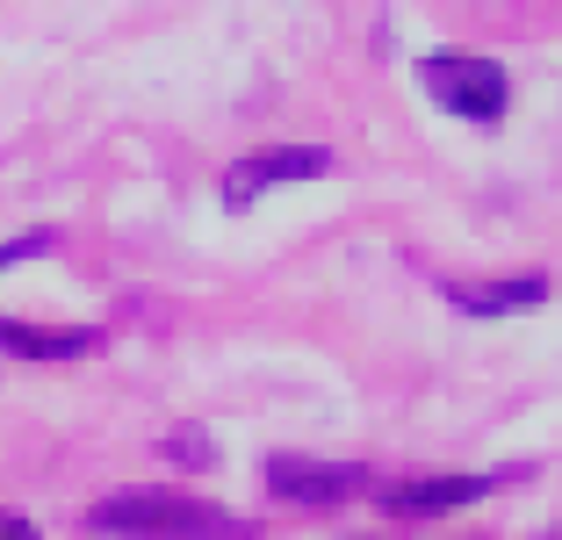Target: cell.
<instances>
[{"label":"cell","mask_w":562,"mask_h":540,"mask_svg":"<svg viewBox=\"0 0 562 540\" xmlns=\"http://www.w3.org/2000/svg\"><path fill=\"white\" fill-rule=\"evenodd\" d=\"M331 173V151L325 145H274V151H252V159L224 166V210H252L267 188H289V180H325Z\"/></svg>","instance_id":"3"},{"label":"cell","mask_w":562,"mask_h":540,"mask_svg":"<svg viewBox=\"0 0 562 540\" xmlns=\"http://www.w3.org/2000/svg\"><path fill=\"white\" fill-rule=\"evenodd\" d=\"M0 540H36V526L15 519V511H0Z\"/></svg>","instance_id":"10"},{"label":"cell","mask_w":562,"mask_h":540,"mask_svg":"<svg viewBox=\"0 0 562 540\" xmlns=\"http://www.w3.org/2000/svg\"><path fill=\"white\" fill-rule=\"evenodd\" d=\"M173 461H181V469H202V461H210L202 454V432H181V440H173Z\"/></svg>","instance_id":"9"},{"label":"cell","mask_w":562,"mask_h":540,"mask_svg":"<svg viewBox=\"0 0 562 540\" xmlns=\"http://www.w3.org/2000/svg\"><path fill=\"white\" fill-rule=\"evenodd\" d=\"M447 303L469 317H505V311H533L548 303V274H505V281H447Z\"/></svg>","instance_id":"6"},{"label":"cell","mask_w":562,"mask_h":540,"mask_svg":"<svg viewBox=\"0 0 562 540\" xmlns=\"http://www.w3.org/2000/svg\"><path fill=\"white\" fill-rule=\"evenodd\" d=\"M267 491L289 497V505H347L353 491H368V469L311 461V454H267Z\"/></svg>","instance_id":"4"},{"label":"cell","mask_w":562,"mask_h":540,"mask_svg":"<svg viewBox=\"0 0 562 540\" xmlns=\"http://www.w3.org/2000/svg\"><path fill=\"white\" fill-rule=\"evenodd\" d=\"M44 246H50L44 230H36V238H8V246H0V267H15V260H36Z\"/></svg>","instance_id":"8"},{"label":"cell","mask_w":562,"mask_h":540,"mask_svg":"<svg viewBox=\"0 0 562 540\" xmlns=\"http://www.w3.org/2000/svg\"><path fill=\"white\" fill-rule=\"evenodd\" d=\"M94 339H101L94 325L44 331V325H15V317H0V353H15V360H80V353H94Z\"/></svg>","instance_id":"7"},{"label":"cell","mask_w":562,"mask_h":540,"mask_svg":"<svg viewBox=\"0 0 562 540\" xmlns=\"http://www.w3.org/2000/svg\"><path fill=\"white\" fill-rule=\"evenodd\" d=\"M87 533H116V540H246V519L202 505L181 491H116L87 511Z\"/></svg>","instance_id":"1"},{"label":"cell","mask_w":562,"mask_h":540,"mask_svg":"<svg viewBox=\"0 0 562 540\" xmlns=\"http://www.w3.org/2000/svg\"><path fill=\"white\" fill-rule=\"evenodd\" d=\"M418 87H426L440 109L469 115V123H497V115H505V94H513L505 66H497V58H469V50H432V58H418Z\"/></svg>","instance_id":"2"},{"label":"cell","mask_w":562,"mask_h":540,"mask_svg":"<svg viewBox=\"0 0 562 540\" xmlns=\"http://www.w3.org/2000/svg\"><path fill=\"white\" fill-rule=\"evenodd\" d=\"M491 497V475H418V483H390L382 511H404V519H440V511H462Z\"/></svg>","instance_id":"5"}]
</instances>
